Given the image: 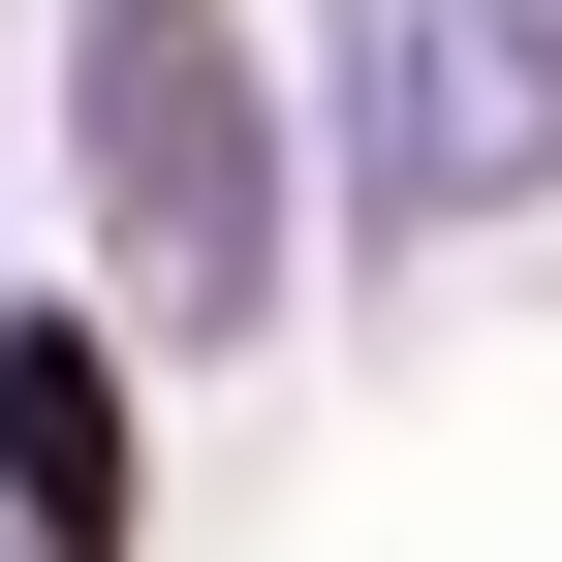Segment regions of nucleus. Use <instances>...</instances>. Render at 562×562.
Returning a JSON list of instances; mask_svg holds the SVG:
<instances>
[{
    "mask_svg": "<svg viewBox=\"0 0 562 562\" xmlns=\"http://www.w3.org/2000/svg\"><path fill=\"white\" fill-rule=\"evenodd\" d=\"M63 188H94V281L157 344L281 313V63L250 0H63Z\"/></svg>",
    "mask_w": 562,
    "mask_h": 562,
    "instance_id": "obj_1",
    "label": "nucleus"
},
{
    "mask_svg": "<svg viewBox=\"0 0 562 562\" xmlns=\"http://www.w3.org/2000/svg\"><path fill=\"white\" fill-rule=\"evenodd\" d=\"M344 250H469L562 188V0H344Z\"/></svg>",
    "mask_w": 562,
    "mask_h": 562,
    "instance_id": "obj_2",
    "label": "nucleus"
},
{
    "mask_svg": "<svg viewBox=\"0 0 562 562\" xmlns=\"http://www.w3.org/2000/svg\"><path fill=\"white\" fill-rule=\"evenodd\" d=\"M125 501H157L125 344H94V313H0V531H32V562H125Z\"/></svg>",
    "mask_w": 562,
    "mask_h": 562,
    "instance_id": "obj_3",
    "label": "nucleus"
}]
</instances>
